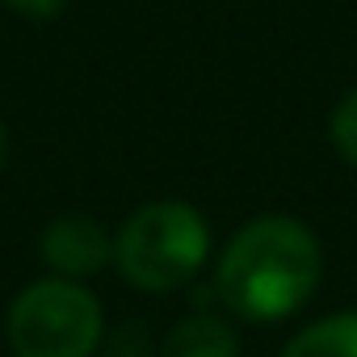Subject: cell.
<instances>
[{"instance_id": "1", "label": "cell", "mask_w": 357, "mask_h": 357, "mask_svg": "<svg viewBox=\"0 0 357 357\" xmlns=\"http://www.w3.org/2000/svg\"><path fill=\"white\" fill-rule=\"evenodd\" d=\"M319 273H324L319 240L298 219L265 215L236 231V240L219 261L215 286L219 298L240 319L265 324L298 311L319 286Z\"/></svg>"}, {"instance_id": "2", "label": "cell", "mask_w": 357, "mask_h": 357, "mask_svg": "<svg viewBox=\"0 0 357 357\" xmlns=\"http://www.w3.org/2000/svg\"><path fill=\"white\" fill-rule=\"evenodd\" d=\"M211 252L206 219L185 202H151L114 240V261L122 278L139 290L185 286Z\"/></svg>"}, {"instance_id": "3", "label": "cell", "mask_w": 357, "mask_h": 357, "mask_svg": "<svg viewBox=\"0 0 357 357\" xmlns=\"http://www.w3.org/2000/svg\"><path fill=\"white\" fill-rule=\"evenodd\" d=\"M101 340V303L68 282L47 278L9 307V344L17 357H93Z\"/></svg>"}, {"instance_id": "4", "label": "cell", "mask_w": 357, "mask_h": 357, "mask_svg": "<svg viewBox=\"0 0 357 357\" xmlns=\"http://www.w3.org/2000/svg\"><path fill=\"white\" fill-rule=\"evenodd\" d=\"M43 257L51 269L80 278V273H97L114 257V244L101 231V223H93L84 215H63L43 231Z\"/></svg>"}, {"instance_id": "5", "label": "cell", "mask_w": 357, "mask_h": 357, "mask_svg": "<svg viewBox=\"0 0 357 357\" xmlns=\"http://www.w3.org/2000/svg\"><path fill=\"white\" fill-rule=\"evenodd\" d=\"M160 357H236V332L223 319L198 315V319L176 324L164 336Z\"/></svg>"}, {"instance_id": "6", "label": "cell", "mask_w": 357, "mask_h": 357, "mask_svg": "<svg viewBox=\"0 0 357 357\" xmlns=\"http://www.w3.org/2000/svg\"><path fill=\"white\" fill-rule=\"evenodd\" d=\"M282 357H357V311H340L303 328Z\"/></svg>"}, {"instance_id": "7", "label": "cell", "mask_w": 357, "mask_h": 357, "mask_svg": "<svg viewBox=\"0 0 357 357\" xmlns=\"http://www.w3.org/2000/svg\"><path fill=\"white\" fill-rule=\"evenodd\" d=\"M332 143H336V151L349 164H357V93H349L336 105V114H332Z\"/></svg>"}, {"instance_id": "8", "label": "cell", "mask_w": 357, "mask_h": 357, "mask_svg": "<svg viewBox=\"0 0 357 357\" xmlns=\"http://www.w3.org/2000/svg\"><path fill=\"white\" fill-rule=\"evenodd\" d=\"M9 9H17V13H26V17H55V13H63L68 9V0H5Z\"/></svg>"}, {"instance_id": "9", "label": "cell", "mask_w": 357, "mask_h": 357, "mask_svg": "<svg viewBox=\"0 0 357 357\" xmlns=\"http://www.w3.org/2000/svg\"><path fill=\"white\" fill-rule=\"evenodd\" d=\"M5 155H9V135H5V122H0V168H5Z\"/></svg>"}]
</instances>
